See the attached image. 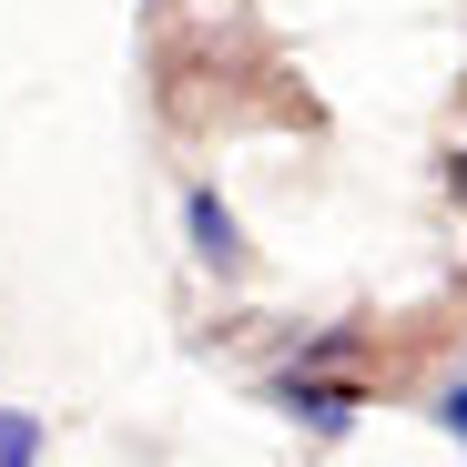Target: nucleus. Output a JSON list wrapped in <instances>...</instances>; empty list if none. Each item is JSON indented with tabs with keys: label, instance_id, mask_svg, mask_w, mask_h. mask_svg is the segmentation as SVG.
<instances>
[{
	"label": "nucleus",
	"instance_id": "1",
	"mask_svg": "<svg viewBox=\"0 0 467 467\" xmlns=\"http://www.w3.org/2000/svg\"><path fill=\"white\" fill-rule=\"evenodd\" d=\"M183 223H193V254H203V265H234V254H244V234H234L223 193H193V203H183Z\"/></svg>",
	"mask_w": 467,
	"mask_h": 467
},
{
	"label": "nucleus",
	"instance_id": "2",
	"mask_svg": "<svg viewBox=\"0 0 467 467\" xmlns=\"http://www.w3.org/2000/svg\"><path fill=\"white\" fill-rule=\"evenodd\" d=\"M285 407H295L305 427H326V437H336V427H346L366 397H356V386H285Z\"/></svg>",
	"mask_w": 467,
	"mask_h": 467
},
{
	"label": "nucleus",
	"instance_id": "3",
	"mask_svg": "<svg viewBox=\"0 0 467 467\" xmlns=\"http://www.w3.org/2000/svg\"><path fill=\"white\" fill-rule=\"evenodd\" d=\"M31 457H41V427L21 407H0V467H31Z\"/></svg>",
	"mask_w": 467,
	"mask_h": 467
},
{
	"label": "nucleus",
	"instance_id": "4",
	"mask_svg": "<svg viewBox=\"0 0 467 467\" xmlns=\"http://www.w3.org/2000/svg\"><path fill=\"white\" fill-rule=\"evenodd\" d=\"M437 427H457V437H467V386H447V397H437Z\"/></svg>",
	"mask_w": 467,
	"mask_h": 467
},
{
	"label": "nucleus",
	"instance_id": "5",
	"mask_svg": "<svg viewBox=\"0 0 467 467\" xmlns=\"http://www.w3.org/2000/svg\"><path fill=\"white\" fill-rule=\"evenodd\" d=\"M457 203H467V163H457Z\"/></svg>",
	"mask_w": 467,
	"mask_h": 467
}]
</instances>
